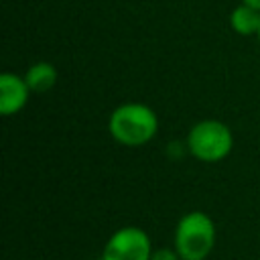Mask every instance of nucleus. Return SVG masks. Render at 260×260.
I'll return each instance as SVG.
<instances>
[{
    "mask_svg": "<svg viewBox=\"0 0 260 260\" xmlns=\"http://www.w3.org/2000/svg\"><path fill=\"white\" fill-rule=\"evenodd\" d=\"M152 246L144 230L128 225L114 232L102 252V260H150Z\"/></svg>",
    "mask_w": 260,
    "mask_h": 260,
    "instance_id": "20e7f679",
    "label": "nucleus"
},
{
    "mask_svg": "<svg viewBox=\"0 0 260 260\" xmlns=\"http://www.w3.org/2000/svg\"><path fill=\"white\" fill-rule=\"evenodd\" d=\"M24 81H26V85H28L30 91H39V93H41V91H47V89H51V87L55 85V81H57V71H55V67H53L51 63L41 61V63H35V65L26 71Z\"/></svg>",
    "mask_w": 260,
    "mask_h": 260,
    "instance_id": "423d86ee",
    "label": "nucleus"
},
{
    "mask_svg": "<svg viewBox=\"0 0 260 260\" xmlns=\"http://www.w3.org/2000/svg\"><path fill=\"white\" fill-rule=\"evenodd\" d=\"M258 37H260V30H258Z\"/></svg>",
    "mask_w": 260,
    "mask_h": 260,
    "instance_id": "9d476101",
    "label": "nucleus"
},
{
    "mask_svg": "<svg viewBox=\"0 0 260 260\" xmlns=\"http://www.w3.org/2000/svg\"><path fill=\"white\" fill-rule=\"evenodd\" d=\"M232 28L240 35H254L260 30V10L248 6V4H240L234 12H232Z\"/></svg>",
    "mask_w": 260,
    "mask_h": 260,
    "instance_id": "0eeeda50",
    "label": "nucleus"
},
{
    "mask_svg": "<svg viewBox=\"0 0 260 260\" xmlns=\"http://www.w3.org/2000/svg\"><path fill=\"white\" fill-rule=\"evenodd\" d=\"M187 146L191 154H195L199 160L215 162L230 154L232 132L225 124L217 120H203L191 128L187 136Z\"/></svg>",
    "mask_w": 260,
    "mask_h": 260,
    "instance_id": "7ed1b4c3",
    "label": "nucleus"
},
{
    "mask_svg": "<svg viewBox=\"0 0 260 260\" xmlns=\"http://www.w3.org/2000/svg\"><path fill=\"white\" fill-rule=\"evenodd\" d=\"M215 246L213 219L203 211H189L175 230V250L183 260H205Z\"/></svg>",
    "mask_w": 260,
    "mask_h": 260,
    "instance_id": "f257e3e1",
    "label": "nucleus"
},
{
    "mask_svg": "<svg viewBox=\"0 0 260 260\" xmlns=\"http://www.w3.org/2000/svg\"><path fill=\"white\" fill-rule=\"evenodd\" d=\"M150 260H183L181 256H179V252L173 248H158V250H152V256H150Z\"/></svg>",
    "mask_w": 260,
    "mask_h": 260,
    "instance_id": "6e6552de",
    "label": "nucleus"
},
{
    "mask_svg": "<svg viewBox=\"0 0 260 260\" xmlns=\"http://www.w3.org/2000/svg\"><path fill=\"white\" fill-rule=\"evenodd\" d=\"M28 85L24 79L12 75V73H2L0 75V112L4 116H10L18 112L28 98Z\"/></svg>",
    "mask_w": 260,
    "mask_h": 260,
    "instance_id": "39448f33",
    "label": "nucleus"
},
{
    "mask_svg": "<svg viewBox=\"0 0 260 260\" xmlns=\"http://www.w3.org/2000/svg\"><path fill=\"white\" fill-rule=\"evenodd\" d=\"M244 4H248V6H252V8H256V10H260V0H242Z\"/></svg>",
    "mask_w": 260,
    "mask_h": 260,
    "instance_id": "1a4fd4ad",
    "label": "nucleus"
},
{
    "mask_svg": "<svg viewBox=\"0 0 260 260\" xmlns=\"http://www.w3.org/2000/svg\"><path fill=\"white\" fill-rule=\"evenodd\" d=\"M156 128L158 122L154 112L142 104L120 106L110 116V134L126 146L146 144L156 134Z\"/></svg>",
    "mask_w": 260,
    "mask_h": 260,
    "instance_id": "f03ea898",
    "label": "nucleus"
}]
</instances>
